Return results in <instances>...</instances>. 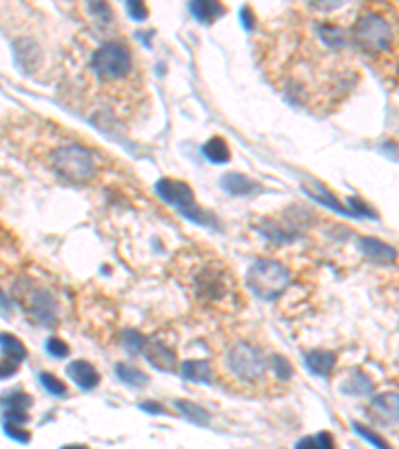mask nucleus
<instances>
[{"instance_id":"obj_24","label":"nucleus","mask_w":399,"mask_h":449,"mask_svg":"<svg viewBox=\"0 0 399 449\" xmlns=\"http://www.w3.org/2000/svg\"><path fill=\"white\" fill-rule=\"evenodd\" d=\"M296 449H334V439L327 432H320L313 437H304L297 441Z\"/></svg>"},{"instance_id":"obj_10","label":"nucleus","mask_w":399,"mask_h":449,"mask_svg":"<svg viewBox=\"0 0 399 449\" xmlns=\"http://www.w3.org/2000/svg\"><path fill=\"white\" fill-rule=\"evenodd\" d=\"M371 416L385 427L398 425V393L385 391L371 400Z\"/></svg>"},{"instance_id":"obj_16","label":"nucleus","mask_w":399,"mask_h":449,"mask_svg":"<svg viewBox=\"0 0 399 449\" xmlns=\"http://www.w3.org/2000/svg\"><path fill=\"white\" fill-rule=\"evenodd\" d=\"M336 361H338L336 354L324 352V349H315V352H310L306 356V365H308L311 374L315 375L331 374V370L336 368Z\"/></svg>"},{"instance_id":"obj_25","label":"nucleus","mask_w":399,"mask_h":449,"mask_svg":"<svg viewBox=\"0 0 399 449\" xmlns=\"http://www.w3.org/2000/svg\"><path fill=\"white\" fill-rule=\"evenodd\" d=\"M122 342H124V347H126L130 354H138V352H144L148 340H146L140 331H136V329H126Z\"/></svg>"},{"instance_id":"obj_21","label":"nucleus","mask_w":399,"mask_h":449,"mask_svg":"<svg viewBox=\"0 0 399 449\" xmlns=\"http://www.w3.org/2000/svg\"><path fill=\"white\" fill-rule=\"evenodd\" d=\"M269 370H272L274 384H280V386L290 384V379L294 377V368H292V363L288 361L285 356H281V354H272Z\"/></svg>"},{"instance_id":"obj_34","label":"nucleus","mask_w":399,"mask_h":449,"mask_svg":"<svg viewBox=\"0 0 399 449\" xmlns=\"http://www.w3.org/2000/svg\"><path fill=\"white\" fill-rule=\"evenodd\" d=\"M0 314L10 315V299L0 290Z\"/></svg>"},{"instance_id":"obj_9","label":"nucleus","mask_w":399,"mask_h":449,"mask_svg":"<svg viewBox=\"0 0 399 449\" xmlns=\"http://www.w3.org/2000/svg\"><path fill=\"white\" fill-rule=\"evenodd\" d=\"M156 194L162 198L164 202H168L170 206L178 208V212L184 216L188 210H192L194 204V190L182 180L174 178H162L156 182Z\"/></svg>"},{"instance_id":"obj_30","label":"nucleus","mask_w":399,"mask_h":449,"mask_svg":"<svg viewBox=\"0 0 399 449\" xmlns=\"http://www.w3.org/2000/svg\"><path fill=\"white\" fill-rule=\"evenodd\" d=\"M46 349H48V354L54 356V358H66V356L70 354L68 344L62 342L60 338H50V340L46 342Z\"/></svg>"},{"instance_id":"obj_18","label":"nucleus","mask_w":399,"mask_h":449,"mask_svg":"<svg viewBox=\"0 0 399 449\" xmlns=\"http://www.w3.org/2000/svg\"><path fill=\"white\" fill-rule=\"evenodd\" d=\"M204 156H206L210 162H214V164H226V162H230V158H232V152H230V146H228V142L224 140L222 136H214V138H210L206 144H204Z\"/></svg>"},{"instance_id":"obj_36","label":"nucleus","mask_w":399,"mask_h":449,"mask_svg":"<svg viewBox=\"0 0 399 449\" xmlns=\"http://www.w3.org/2000/svg\"><path fill=\"white\" fill-rule=\"evenodd\" d=\"M62 449H88L86 446H64Z\"/></svg>"},{"instance_id":"obj_29","label":"nucleus","mask_w":399,"mask_h":449,"mask_svg":"<svg viewBox=\"0 0 399 449\" xmlns=\"http://www.w3.org/2000/svg\"><path fill=\"white\" fill-rule=\"evenodd\" d=\"M4 432L8 437H13L16 441H20V443H26L30 439V434L20 425V423H15V421H6L4 419Z\"/></svg>"},{"instance_id":"obj_27","label":"nucleus","mask_w":399,"mask_h":449,"mask_svg":"<svg viewBox=\"0 0 399 449\" xmlns=\"http://www.w3.org/2000/svg\"><path fill=\"white\" fill-rule=\"evenodd\" d=\"M40 381H42V386H45L46 391H50V393H54V395H64V393H66V386H64V381L58 379L56 375L48 374V372H42V374H40Z\"/></svg>"},{"instance_id":"obj_23","label":"nucleus","mask_w":399,"mask_h":449,"mask_svg":"<svg viewBox=\"0 0 399 449\" xmlns=\"http://www.w3.org/2000/svg\"><path fill=\"white\" fill-rule=\"evenodd\" d=\"M371 388H373L371 379L366 374H361V372L350 374L343 379V384H341V391L347 393V395H366V393H370Z\"/></svg>"},{"instance_id":"obj_7","label":"nucleus","mask_w":399,"mask_h":449,"mask_svg":"<svg viewBox=\"0 0 399 449\" xmlns=\"http://www.w3.org/2000/svg\"><path fill=\"white\" fill-rule=\"evenodd\" d=\"M192 292L200 304L226 306L234 294V280L218 262H210L194 274Z\"/></svg>"},{"instance_id":"obj_13","label":"nucleus","mask_w":399,"mask_h":449,"mask_svg":"<svg viewBox=\"0 0 399 449\" xmlns=\"http://www.w3.org/2000/svg\"><path fill=\"white\" fill-rule=\"evenodd\" d=\"M214 363L208 359H186L182 363V377L192 384H214Z\"/></svg>"},{"instance_id":"obj_8","label":"nucleus","mask_w":399,"mask_h":449,"mask_svg":"<svg viewBox=\"0 0 399 449\" xmlns=\"http://www.w3.org/2000/svg\"><path fill=\"white\" fill-rule=\"evenodd\" d=\"M22 308H26L29 315L42 326H54L58 322V304L50 290L38 285H26L24 292L16 290Z\"/></svg>"},{"instance_id":"obj_6","label":"nucleus","mask_w":399,"mask_h":449,"mask_svg":"<svg viewBox=\"0 0 399 449\" xmlns=\"http://www.w3.org/2000/svg\"><path fill=\"white\" fill-rule=\"evenodd\" d=\"M248 287L253 296L266 301L278 299L290 284V269L280 260H256L246 276Z\"/></svg>"},{"instance_id":"obj_28","label":"nucleus","mask_w":399,"mask_h":449,"mask_svg":"<svg viewBox=\"0 0 399 449\" xmlns=\"http://www.w3.org/2000/svg\"><path fill=\"white\" fill-rule=\"evenodd\" d=\"M4 404L8 405V409H22V411H26V407L32 405V397H30L29 393H24V391H13V393H8V397H6Z\"/></svg>"},{"instance_id":"obj_2","label":"nucleus","mask_w":399,"mask_h":449,"mask_svg":"<svg viewBox=\"0 0 399 449\" xmlns=\"http://www.w3.org/2000/svg\"><path fill=\"white\" fill-rule=\"evenodd\" d=\"M60 94L90 118L128 124L148 104V86L132 45L110 26L90 29L75 42Z\"/></svg>"},{"instance_id":"obj_35","label":"nucleus","mask_w":399,"mask_h":449,"mask_svg":"<svg viewBox=\"0 0 399 449\" xmlns=\"http://www.w3.org/2000/svg\"><path fill=\"white\" fill-rule=\"evenodd\" d=\"M142 409L148 411V413H164V411H166L162 405L156 404V402H152V404H150V402L148 404H142Z\"/></svg>"},{"instance_id":"obj_11","label":"nucleus","mask_w":399,"mask_h":449,"mask_svg":"<svg viewBox=\"0 0 399 449\" xmlns=\"http://www.w3.org/2000/svg\"><path fill=\"white\" fill-rule=\"evenodd\" d=\"M144 354H146V359H148L156 370H160V372H174V370H176V354H174V349L166 344L164 340H160V338L146 342Z\"/></svg>"},{"instance_id":"obj_5","label":"nucleus","mask_w":399,"mask_h":449,"mask_svg":"<svg viewBox=\"0 0 399 449\" xmlns=\"http://www.w3.org/2000/svg\"><path fill=\"white\" fill-rule=\"evenodd\" d=\"M50 170L60 180L70 184H92L100 176V160L90 148L80 142L60 140L46 160Z\"/></svg>"},{"instance_id":"obj_15","label":"nucleus","mask_w":399,"mask_h":449,"mask_svg":"<svg viewBox=\"0 0 399 449\" xmlns=\"http://www.w3.org/2000/svg\"><path fill=\"white\" fill-rule=\"evenodd\" d=\"M359 248L363 255L371 260V262H377V264H391L396 260V250L391 246H387L380 239H370L361 238L359 239Z\"/></svg>"},{"instance_id":"obj_4","label":"nucleus","mask_w":399,"mask_h":449,"mask_svg":"<svg viewBox=\"0 0 399 449\" xmlns=\"http://www.w3.org/2000/svg\"><path fill=\"white\" fill-rule=\"evenodd\" d=\"M269 359L272 354L266 352L260 340L234 336L222 345L214 374L220 375L224 384L236 391L250 395L264 393L274 381Z\"/></svg>"},{"instance_id":"obj_32","label":"nucleus","mask_w":399,"mask_h":449,"mask_svg":"<svg viewBox=\"0 0 399 449\" xmlns=\"http://www.w3.org/2000/svg\"><path fill=\"white\" fill-rule=\"evenodd\" d=\"M16 368H18V363L10 361V359H4V361H0V379H6V377L15 375Z\"/></svg>"},{"instance_id":"obj_19","label":"nucleus","mask_w":399,"mask_h":449,"mask_svg":"<svg viewBox=\"0 0 399 449\" xmlns=\"http://www.w3.org/2000/svg\"><path fill=\"white\" fill-rule=\"evenodd\" d=\"M116 375L120 377L122 384H126L128 388H146L150 384V377L146 372H142L140 368H134L130 363H118L116 365Z\"/></svg>"},{"instance_id":"obj_33","label":"nucleus","mask_w":399,"mask_h":449,"mask_svg":"<svg viewBox=\"0 0 399 449\" xmlns=\"http://www.w3.org/2000/svg\"><path fill=\"white\" fill-rule=\"evenodd\" d=\"M242 16H244V26L253 32V10H251L250 6H244L242 8Z\"/></svg>"},{"instance_id":"obj_12","label":"nucleus","mask_w":399,"mask_h":449,"mask_svg":"<svg viewBox=\"0 0 399 449\" xmlns=\"http://www.w3.org/2000/svg\"><path fill=\"white\" fill-rule=\"evenodd\" d=\"M66 372H68V377L80 389H94L100 384L98 370L90 361H86V359H76V361H72Z\"/></svg>"},{"instance_id":"obj_26","label":"nucleus","mask_w":399,"mask_h":449,"mask_svg":"<svg viewBox=\"0 0 399 449\" xmlns=\"http://www.w3.org/2000/svg\"><path fill=\"white\" fill-rule=\"evenodd\" d=\"M354 430L357 432V435H361L363 439H368L371 446H375L377 449H391V446L385 441L384 437H380L377 434H373L370 427H366V425H361V423L354 421Z\"/></svg>"},{"instance_id":"obj_17","label":"nucleus","mask_w":399,"mask_h":449,"mask_svg":"<svg viewBox=\"0 0 399 449\" xmlns=\"http://www.w3.org/2000/svg\"><path fill=\"white\" fill-rule=\"evenodd\" d=\"M190 13H192L200 22L212 24L218 18L226 15V6L222 2H190Z\"/></svg>"},{"instance_id":"obj_3","label":"nucleus","mask_w":399,"mask_h":449,"mask_svg":"<svg viewBox=\"0 0 399 449\" xmlns=\"http://www.w3.org/2000/svg\"><path fill=\"white\" fill-rule=\"evenodd\" d=\"M355 52L361 54L387 82H398V6L366 2L357 6L352 24Z\"/></svg>"},{"instance_id":"obj_1","label":"nucleus","mask_w":399,"mask_h":449,"mask_svg":"<svg viewBox=\"0 0 399 449\" xmlns=\"http://www.w3.org/2000/svg\"><path fill=\"white\" fill-rule=\"evenodd\" d=\"M355 13L357 4H294L253 29L256 60L288 102L318 116L347 102L361 80Z\"/></svg>"},{"instance_id":"obj_22","label":"nucleus","mask_w":399,"mask_h":449,"mask_svg":"<svg viewBox=\"0 0 399 449\" xmlns=\"http://www.w3.org/2000/svg\"><path fill=\"white\" fill-rule=\"evenodd\" d=\"M0 347H2V354L6 356V359H10L15 363H20L26 359V347L13 333H0Z\"/></svg>"},{"instance_id":"obj_14","label":"nucleus","mask_w":399,"mask_h":449,"mask_svg":"<svg viewBox=\"0 0 399 449\" xmlns=\"http://www.w3.org/2000/svg\"><path fill=\"white\" fill-rule=\"evenodd\" d=\"M220 186L232 196H251L262 192V184L244 174H226Z\"/></svg>"},{"instance_id":"obj_20","label":"nucleus","mask_w":399,"mask_h":449,"mask_svg":"<svg viewBox=\"0 0 399 449\" xmlns=\"http://www.w3.org/2000/svg\"><path fill=\"white\" fill-rule=\"evenodd\" d=\"M174 405H176V409L180 411V416H184L188 421H192L196 425H208L210 419H212L208 409H204L202 405L194 404V402H188V400H176Z\"/></svg>"},{"instance_id":"obj_31","label":"nucleus","mask_w":399,"mask_h":449,"mask_svg":"<svg viewBox=\"0 0 399 449\" xmlns=\"http://www.w3.org/2000/svg\"><path fill=\"white\" fill-rule=\"evenodd\" d=\"M126 10L136 20H146L148 18V6L144 2H126Z\"/></svg>"}]
</instances>
